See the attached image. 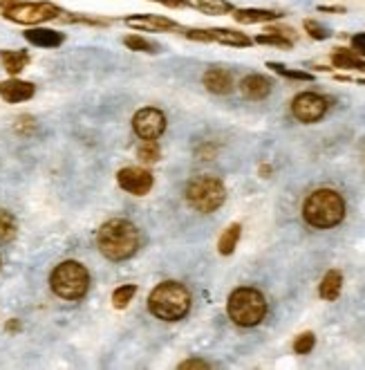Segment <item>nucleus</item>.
<instances>
[{
  "label": "nucleus",
  "mask_w": 365,
  "mask_h": 370,
  "mask_svg": "<svg viewBox=\"0 0 365 370\" xmlns=\"http://www.w3.org/2000/svg\"><path fill=\"white\" fill-rule=\"evenodd\" d=\"M0 59H3V65L9 74H18L25 70L27 63H30V54L27 52H3Z\"/></svg>",
  "instance_id": "4be33fe9"
},
{
  "label": "nucleus",
  "mask_w": 365,
  "mask_h": 370,
  "mask_svg": "<svg viewBox=\"0 0 365 370\" xmlns=\"http://www.w3.org/2000/svg\"><path fill=\"white\" fill-rule=\"evenodd\" d=\"M208 34H211V41L222 43V45H231V47H249V45L253 43L244 32L226 30V27H217V30H208Z\"/></svg>",
  "instance_id": "2eb2a0df"
},
{
  "label": "nucleus",
  "mask_w": 365,
  "mask_h": 370,
  "mask_svg": "<svg viewBox=\"0 0 365 370\" xmlns=\"http://www.w3.org/2000/svg\"><path fill=\"white\" fill-rule=\"evenodd\" d=\"M179 368L181 370H193V368H199V370H206V368H211V364L208 362H202V359H188V362H181L179 364Z\"/></svg>",
  "instance_id": "2f4dec72"
},
{
  "label": "nucleus",
  "mask_w": 365,
  "mask_h": 370,
  "mask_svg": "<svg viewBox=\"0 0 365 370\" xmlns=\"http://www.w3.org/2000/svg\"><path fill=\"white\" fill-rule=\"evenodd\" d=\"M25 39L36 47H59L63 43V34L54 30H30L25 32Z\"/></svg>",
  "instance_id": "aec40b11"
},
{
  "label": "nucleus",
  "mask_w": 365,
  "mask_h": 370,
  "mask_svg": "<svg viewBox=\"0 0 365 370\" xmlns=\"http://www.w3.org/2000/svg\"><path fill=\"white\" fill-rule=\"evenodd\" d=\"M341 290H343V274L332 270V272H328L323 276L319 294H321V299H325V301H336L341 297Z\"/></svg>",
  "instance_id": "f3484780"
},
{
  "label": "nucleus",
  "mask_w": 365,
  "mask_h": 370,
  "mask_svg": "<svg viewBox=\"0 0 365 370\" xmlns=\"http://www.w3.org/2000/svg\"><path fill=\"white\" fill-rule=\"evenodd\" d=\"M314 346H316L314 332H303V335H299V337H296V341H294L296 355H310L314 350Z\"/></svg>",
  "instance_id": "cd10ccee"
},
{
  "label": "nucleus",
  "mask_w": 365,
  "mask_h": 370,
  "mask_svg": "<svg viewBox=\"0 0 365 370\" xmlns=\"http://www.w3.org/2000/svg\"><path fill=\"white\" fill-rule=\"evenodd\" d=\"M134 294H137V285H121V288H117V290H114V294H112V306L117 310L128 308V303L132 301Z\"/></svg>",
  "instance_id": "b1692460"
},
{
  "label": "nucleus",
  "mask_w": 365,
  "mask_h": 370,
  "mask_svg": "<svg viewBox=\"0 0 365 370\" xmlns=\"http://www.w3.org/2000/svg\"><path fill=\"white\" fill-rule=\"evenodd\" d=\"M16 236V220L14 215L0 209V243H9Z\"/></svg>",
  "instance_id": "5701e85b"
},
{
  "label": "nucleus",
  "mask_w": 365,
  "mask_h": 370,
  "mask_svg": "<svg viewBox=\"0 0 365 370\" xmlns=\"http://www.w3.org/2000/svg\"><path fill=\"white\" fill-rule=\"evenodd\" d=\"M186 5L199 9L208 16H222V14H233V5L229 0H186Z\"/></svg>",
  "instance_id": "a211bd4d"
},
{
  "label": "nucleus",
  "mask_w": 365,
  "mask_h": 370,
  "mask_svg": "<svg viewBox=\"0 0 365 370\" xmlns=\"http://www.w3.org/2000/svg\"><path fill=\"white\" fill-rule=\"evenodd\" d=\"M126 25L132 27V30H141V32H172L177 30V23L170 21V18L164 16H128Z\"/></svg>",
  "instance_id": "9b49d317"
},
{
  "label": "nucleus",
  "mask_w": 365,
  "mask_h": 370,
  "mask_svg": "<svg viewBox=\"0 0 365 370\" xmlns=\"http://www.w3.org/2000/svg\"><path fill=\"white\" fill-rule=\"evenodd\" d=\"M267 68H271L276 74H281V77H287V79H296V81H312V79H314L310 72L290 70V68H287V65H283V63H267Z\"/></svg>",
  "instance_id": "393cba45"
},
{
  "label": "nucleus",
  "mask_w": 365,
  "mask_h": 370,
  "mask_svg": "<svg viewBox=\"0 0 365 370\" xmlns=\"http://www.w3.org/2000/svg\"><path fill=\"white\" fill-rule=\"evenodd\" d=\"M139 157H141V162H157L159 159V146H157V141L155 139H146L143 144L139 146Z\"/></svg>",
  "instance_id": "c85d7f7f"
},
{
  "label": "nucleus",
  "mask_w": 365,
  "mask_h": 370,
  "mask_svg": "<svg viewBox=\"0 0 365 370\" xmlns=\"http://www.w3.org/2000/svg\"><path fill=\"white\" fill-rule=\"evenodd\" d=\"M204 85L213 94H229L233 90V74L224 68H211L204 74Z\"/></svg>",
  "instance_id": "ddd939ff"
},
{
  "label": "nucleus",
  "mask_w": 365,
  "mask_h": 370,
  "mask_svg": "<svg viewBox=\"0 0 365 370\" xmlns=\"http://www.w3.org/2000/svg\"><path fill=\"white\" fill-rule=\"evenodd\" d=\"M229 317L240 328H253L267 317V299L256 288H238L226 303Z\"/></svg>",
  "instance_id": "20e7f679"
},
{
  "label": "nucleus",
  "mask_w": 365,
  "mask_h": 370,
  "mask_svg": "<svg viewBox=\"0 0 365 370\" xmlns=\"http://www.w3.org/2000/svg\"><path fill=\"white\" fill-rule=\"evenodd\" d=\"M97 245L99 252L108 261H128L132 258L139 249V231L130 220L123 218H114L101 224V229L97 234Z\"/></svg>",
  "instance_id": "f257e3e1"
},
{
  "label": "nucleus",
  "mask_w": 365,
  "mask_h": 370,
  "mask_svg": "<svg viewBox=\"0 0 365 370\" xmlns=\"http://www.w3.org/2000/svg\"><path fill=\"white\" fill-rule=\"evenodd\" d=\"M123 43H126V47H130V50H134V52H148V54L157 52V45L150 43L148 39H143V36H126Z\"/></svg>",
  "instance_id": "a878e982"
},
{
  "label": "nucleus",
  "mask_w": 365,
  "mask_h": 370,
  "mask_svg": "<svg viewBox=\"0 0 365 370\" xmlns=\"http://www.w3.org/2000/svg\"><path fill=\"white\" fill-rule=\"evenodd\" d=\"M18 3V0H0V5H3V12L5 9H9V7H14Z\"/></svg>",
  "instance_id": "c9c22d12"
},
{
  "label": "nucleus",
  "mask_w": 365,
  "mask_h": 370,
  "mask_svg": "<svg viewBox=\"0 0 365 370\" xmlns=\"http://www.w3.org/2000/svg\"><path fill=\"white\" fill-rule=\"evenodd\" d=\"M155 3H161V5H166V7H184L186 0H155Z\"/></svg>",
  "instance_id": "72a5a7b5"
},
{
  "label": "nucleus",
  "mask_w": 365,
  "mask_h": 370,
  "mask_svg": "<svg viewBox=\"0 0 365 370\" xmlns=\"http://www.w3.org/2000/svg\"><path fill=\"white\" fill-rule=\"evenodd\" d=\"M0 97L7 103H21L34 97V85L27 81H18V79H9L0 83Z\"/></svg>",
  "instance_id": "f8f14e48"
},
{
  "label": "nucleus",
  "mask_w": 365,
  "mask_h": 370,
  "mask_svg": "<svg viewBox=\"0 0 365 370\" xmlns=\"http://www.w3.org/2000/svg\"><path fill=\"white\" fill-rule=\"evenodd\" d=\"M332 63L336 68H348V70H361L365 72V61L354 50H345V47H339L332 54Z\"/></svg>",
  "instance_id": "6ab92c4d"
},
{
  "label": "nucleus",
  "mask_w": 365,
  "mask_h": 370,
  "mask_svg": "<svg viewBox=\"0 0 365 370\" xmlns=\"http://www.w3.org/2000/svg\"><path fill=\"white\" fill-rule=\"evenodd\" d=\"M186 36L193 41H202V43H211V34L208 30H186Z\"/></svg>",
  "instance_id": "7c9ffc66"
},
{
  "label": "nucleus",
  "mask_w": 365,
  "mask_h": 370,
  "mask_svg": "<svg viewBox=\"0 0 365 370\" xmlns=\"http://www.w3.org/2000/svg\"><path fill=\"white\" fill-rule=\"evenodd\" d=\"M186 200L199 213H213L226 200V186L222 179L202 175L186 186Z\"/></svg>",
  "instance_id": "423d86ee"
},
{
  "label": "nucleus",
  "mask_w": 365,
  "mask_h": 370,
  "mask_svg": "<svg viewBox=\"0 0 365 370\" xmlns=\"http://www.w3.org/2000/svg\"><path fill=\"white\" fill-rule=\"evenodd\" d=\"M330 108V101L323 94L316 92H301L299 97H294L292 101V112L294 117L303 123H316L325 117V112Z\"/></svg>",
  "instance_id": "6e6552de"
},
{
  "label": "nucleus",
  "mask_w": 365,
  "mask_h": 370,
  "mask_svg": "<svg viewBox=\"0 0 365 370\" xmlns=\"http://www.w3.org/2000/svg\"><path fill=\"white\" fill-rule=\"evenodd\" d=\"M117 182L123 191H128L132 195H146L152 188V175L146 168L126 166L117 173Z\"/></svg>",
  "instance_id": "9d476101"
},
{
  "label": "nucleus",
  "mask_w": 365,
  "mask_h": 370,
  "mask_svg": "<svg viewBox=\"0 0 365 370\" xmlns=\"http://www.w3.org/2000/svg\"><path fill=\"white\" fill-rule=\"evenodd\" d=\"M61 9L52 3H16L14 7L5 9V18L21 25H36L45 21L59 18Z\"/></svg>",
  "instance_id": "0eeeda50"
},
{
  "label": "nucleus",
  "mask_w": 365,
  "mask_h": 370,
  "mask_svg": "<svg viewBox=\"0 0 365 370\" xmlns=\"http://www.w3.org/2000/svg\"><path fill=\"white\" fill-rule=\"evenodd\" d=\"M148 310L161 321H179L190 310V292L177 281H164L150 292Z\"/></svg>",
  "instance_id": "7ed1b4c3"
},
{
  "label": "nucleus",
  "mask_w": 365,
  "mask_h": 370,
  "mask_svg": "<svg viewBox=\"0 0 365 370\" xmlns=\"http://www.w3.org/2000/svg\"><path fill=\"white\" fill-rule=\"evenodd\" d=\"M319 9H321V12H334V14H343V12H345L343 7H323V5H321Z\"/></svg>",
  "instance_id": "f704fd0d"
},
{
  "label": "nucleus",
  "mask_w": 365,
  "mask_h": 370,
  "mask_svg": "<svg viewBox=\"0 0 365 370\" xmlns=\"http://www.w3.org/2000/svg\"><path fill=\"white\" fill-rule=\"evenodd\" d=\"M352 50L359 56H365V34H357L352 36Z\"/></svg>",
  "instance_id": "473e14b6"
},
{
  "label": "nucleus",
  "mask_w": 365,
  "mask_h": 370,
  "mask_svg": "<svg viewBox=\"0 0 365 370\" xmlns=\"http://www.w3.org/2000/svg\"><path fill=\"white\" fill-rule=\"evenodd\" d=\"M132 128L139 139H159L166 130V115L159 108H141L132 117Z\"/></svg>",
  "instance_id": "1a4fd4ad"
},
{
  "label": "nucleus",
  "mask_w": 365,
  "mask_h": 370,
  "mask_svg": "<svg viewBox=\"0 0 365 370\" xmlns=\"http://www.w3.org/2000/svg\"><path fill=\"white\" fill-rule=\"evenodd\" d=\"M283 14L269 12V9H233V18L242 25H253V23H269L281 18Z\"/></svg>",
  "instance_id": "dca6fc26"
},
{
  "label": "nucleus",
  "mask_w": 365,
  "mask_h": 370,
  "mask_svg": "<svg viewBox=\"0 0 365 370\" xmlns=\"http://www.w3.org/2000/svg\"><path fill=\"white\" fill-rule=\"evenodd\" d=\"M240 90H242L247 99L260 101L269 97V92H271V81L262 77V74H249V77H244L242 83H240Z\"/></svg>",
  "instance_id": "4468645a"
},
{
  "label": "nucleus",
  "mask_w": 365,
  "mask_h": 370,
  "mask_svg": "<svg viewBox=\"0 0 365 370\" xmlns=\"http://www.w3.org/2000/svg\"><path fill=\"white\" fill-rule=\"evenodd\" d=\"M7 330H18V324H16V321H9V324H7Z\"/></svg>",
  "instance_id": "e433bc0d"
},
{
  "label": "nucleus",
  "mask_w": 365,
  "mask_h": 370,
  "mask_svg": "<svg viewBox=\"0 0 365 370\" xmlns=\"http://www.w3.org/2000/svg\"><path fill=\"white\" fill-rule=\"evenodd\" d=\"M50 288L56 297L65 301H79L90 290V274L79 261H65L54 267L50 276Z\"/></svg>",
  "instance_id": "39448f33"
},
{
  "label": "nucleus",
  "mask_w": 365,
  "mask_h": 370,
  "mask_svg": "<svg viewBox=\"0 0 365 370\" xmlns=\"http://www.w3.org/2000/svg\"><path fill=\"white\" fill-rule=\"evenodd\" d=\"M305 32L310 34L312 39H316V41H325L330 36V32L325 30L321 23H316V21H305Z\"/></svg>",
  "instance_id": "c756f323"
},
{
  "label": "nucleus",
  "mask_w": 365,
  "mask_h": 370,
  "mask_svg": "<svg viewBox=\"0 0 365 370\" xmlns=\"http://www.w3.org/2000/svg\"><path fill=\"white\" fill-rule=\"evenodd\" d=\"M305 222L314 229H332L345 218V200L334 188H316L303 204Z\"/></svg>",
  "instance_id": "f03ea898"
},
{
  "label": "nucleus",
  "mask_w": 365,
  "mask_h": 370,
  "mask_svg": "<svg viewBox=\"0 0 365 370\" xmlns=\"http://www.w3.org/2000/svg\"><path fill=\"white\" fill-rule=\"evenodd\" d=\"M240 234H242V227H240L238 222H233L229 229L220 236V243H217V252L222 256H231L235 252L238 247V240H240Z\"/></svg>",
  "instance_id": "412c9836"
},
{
  "label": "nucleus",
  "mask_w": 365,
  "mask_h": 370,
  "mask_svg": "<svg viewBox=\"0 0 365 370\" xmlns=\"http://www.w3.org/2000/svg\"><path fill=\"white\" fill-rule=\"evenodd\" d=\"M256 43L260 45H276V47H285V50H290V47L294 45L292 39H287V36L283 34H276V32H269V34H260L256 39Z\"/></svg>",
  "instance_id": "bb28decb"
}]
</instances>
